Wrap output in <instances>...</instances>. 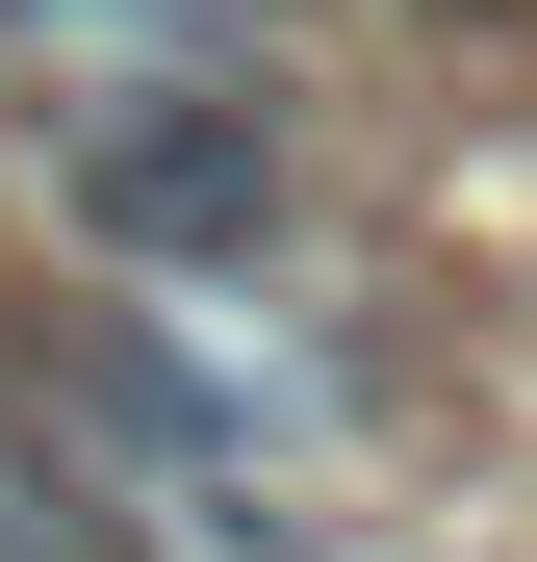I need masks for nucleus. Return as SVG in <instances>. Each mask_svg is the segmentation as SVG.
<instances>
[{
	"label": "nucleus",
	"instance_id": "nucleus-1",
	"mask_svg": "<svg viewBox=\"0 0 537 562\" xmlns=\"http://www.w3.org/2000/svg\"><path fill=\"white\" fill-rule=\"evenodd\" d=\"M77 231L205 281V256L282 231V128H256V103H103V128H77Z\"/></svg>",
	"mask_w": 537,
	"mask_h": 562
}]
</instances>
